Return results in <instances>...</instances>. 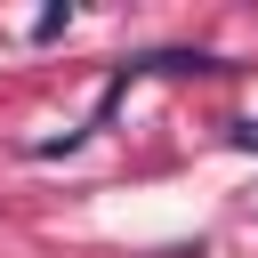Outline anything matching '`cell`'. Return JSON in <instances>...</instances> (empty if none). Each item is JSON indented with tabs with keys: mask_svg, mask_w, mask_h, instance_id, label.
I'll return each mask as SVG.
<instances>
[{
	"mask_svg": "<svg viewBox=\"0 0 258 258\" xmlns=\"http://www.w3.org/2000/svg\"><path fill=\"white\" fill-rule=\"evenodd\" d=\"M64 24H73V8H40V24H32V40H56Z\"/></svg>",
	"mask_w": 258,
	"mask_h": 258,
	"instance_id": "obj_1",
	"label": "cell"
},
{
	"mask_svg": "<svg viewBox=\"0 0 258 258\" xmlns=\"http://www.w3.org/2000/svg\"><path fill=\"white\" fill-rule=\"evenodd\" d=\"M234 145H242V153H258V121H234Z\"/></svg>",
	"mask_w": 258,
	"mask_h": 258,
	"instance_id": "obj_2",
	"label": "cell"
}]
</instances>
